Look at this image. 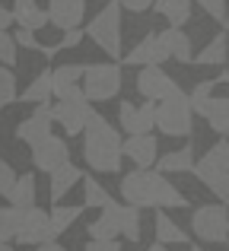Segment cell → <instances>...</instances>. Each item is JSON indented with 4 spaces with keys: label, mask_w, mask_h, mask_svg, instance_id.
Segmentation results:
<instances>
[{
    "label": "cell",
    "mask_w": 229,
    "mask_h": 251,
    "mask_svg": "<svg viewBox=\"0 0 229 251\" xmlns=\"http://www.w3.org/2000/svg\"><path fill=\"white\" fill-rule=\"evenodd\" d=\"M121 197L124 203L137 210H181L188 207V201L181 197V191L169 181L166 175L150 169H134L121 178Z\"/></svg>",
    "instance_id": "1"
},
{
    "label": "cell",
    "mask_w": 229,
    "mask_h": 251,
    "mask_svg": "<svg viewBox=\"0 0 229 251\" xmlns=\"http://www.w3.org/2000/svg\"><path fill=\"white\" fill-rule=\"evenodd\" d=\"M121 134L108 124V118H102L99 111H89V121L83 127V159L89 162V169L105 172V175L121 172Z\"/></svg>",
    "instance_id": "2"
},
{
    "label": "cell",
    "mask_w": 229,
    "mask_h": 251,
    "mask_svg": "<svg viewBox=\"0 0 229 251\" xmlns=\"http://www.w3.org/2000/svg\"><path fill=\"white\" fill-rule=\"evenodd\" d=\"M194 111H191V99L188 92H181L175 86L162 102H156V127L166 137H188L194 127Z\"/></svg>",
    "instance_id": "3"
},
{
    "label": "cell",
    "mask_w": 229,
    "mask_h": 251,
    "mask_svg": "<svg viewBox=\"0 0 229 251\" xmlns=\"http://www.w3.org/2000/svg\"><path fill=\"white\" fill-rule=\"evenodd\" d=\"M89 111L93 108H89V99H86V92H83V86L64 89L61 96H57V105H51V118L64 127L67 137L83 134V127H86V121H89Z\"/></svg>",
    "instance_id": "4"
},
{
    "label": "cell",
    "mask_w": 229,
    "mask_h": 251,
    "mask_svg": "<svg viewBox=\"0 0 229 251\" xmlns=\"http://www.w3.org/2000/svg\"><path fill=\"white\" fill-rule=\"evenodd\" d=\"M89 38L105 51L108 57H121V3H105L93 19H89L86 29Z\"/></svg>",
    "instance_id": "5"
},
{
    "label": "cell",
    "mask_w": 229,
    "mask_h": 251,
    "mask_svg": "<svg viewBox=\"0 0 229 251\" xmlns=\"http://www.w3.org/2000/svg\"><path fill=\"white\" fill-rule=\"evenodd\" d=\"M83 92L89 102H108L121 92V67L118 64H89L83 70Z\"/></svg>",
    "instance_id": "6"
},
{
    "label": "cell",
    "mask_w": 229,
    "mask_h": 251,
    "mask_svg": "<svg viewBox=\"0 0 229 251\" xmlns=\"http://www.w3.org/2000/svg\"><path fill=\"white\" fill-rule=\"evenodd\" d=\"M191 232L201 242H226L229 239V213L223 203H204L191 213Z\"/></svg>",
    "instance_id": "7"
},
{
    "label": "cell",
    "mask_w": 229,
    "mask_h": 251,
    "mask_svg": "<svg viewBox=\"0 0 229 251\" xmlns=\"http://www.w3.org/2000/svg\"><path fill=\"white\" fill-rule=\"evenodd\" d=\"M54 239H57V229L51 223V213H45L42 207L23 210V226L16 232L19 245H45V242H54Z\"/></svg>",
    "instance_id": "8"
},
{
    "label": "cell",
    "mask_w": 229,
    "mask_h": 251,
    "mask_svg": "<svg viewBox=\"0 0 229 251\" xmlns=\"http://www.w3.org/2000/svg\"><path fill=\"white\" fill-rule=\"evenodd\" d=\"M118 121H121L124 130H127V137L150 134V130L156 127V102H143V105L121 102V108H118Z\"/></svg>",
    "instance_id": "9"
},
{
    "label": "cell",
    "mask_w": 229,
    "mask_h": 251,
    "mask_svg": "<svg viewBox=\"0 0 229 251\" xmlns=\"http://www.w3.org/2000/svg\"><path fill=\"white\" fill-rule=\"evenodd\" d=\"M64 162H70V147L64 143V137H45L42 143H35L32 147V166H35L38 172H54V169H61Z\"/></svg>",
    "instance_id": "10"
},
{
    "label": "cell",
    "mask_w": 229,
    "mask_h": 251,
    "mask_svg": "<svg viewBox=\"0 0 229 251\" xmlns=\"http://www.w3.org/2000/svg\"><path fill=\"white\" fill-rule=\"evenodd\" d=\"M172 89H175V80L159 67V64L140 67V74H137V92H140L147 102H162Z\"/></svg>",
    "instance_id": "11"
},
{
    "label": "cell",
    "mask_w": 229,
    "mask_h": 251,
    "mask_svg": "<svg viewBox=\"0 0 229 251\" xmlns=\"http://www.w3.org/2000/svg\"><path fill=\"white\" fill-rule=\"evenodd\" d=\"M51 124H54V118H51V105H38L29 118H23V121H19L16 140L35 147V143H42L45 137H51Z\"/></svg>",
    "instance_id": "12"
},
{
    "label": "cell",
    "mask_w": 229,
    "mask_h": 251,
    "mask_svg": "<svg viewBox=\"0 0 229 251\" xmlns=\"http://www.w3.org/2000/svg\"><path fill=\"white\" fill-rule=\"evenodd\" d=\"M124 159H130L137 169H153L156 159H159V143H156L153 134H140V137H127L121 143Z\"/></svg>",
    "instance_id": "13"
},
{
    "label": "cell",
    "mask_w": 229,
    "mask_h": 251,
    "mask_svg": "<svg viewBox=\"0 0 229 251\" xmlns=\"http://www.w3.org/2000/svg\"><path fill=\"white\" fill-rule=\"evenodd\" d=\"M86 16V0H48V19L57 29H80Z\"/></svg>",
    "instance_id": "14"
},
{
    "label": "cell",
    "mask_w": 229,
    "mask_h": 251,
    "mask_svg": "<svg viewBox=\"0 0 229 251\" xmlns=\"http://www.w3.org/2000/svg\"><path fill=\"white\" fill-rule=\"evenodd\" d=\"M194 175H198V181L204 184L210 194L220 197L223 207H229V172L226 169H220V166H213V162L201 159L198 166H194Z\"/></svg>",
    "instance_id": "15"
},
{
    "label": "cell",
    "mask_w": 229,
    "mask_h": 251,
    "mask_svg": "<svg viewBox=\"0 0 229 251\" xmlns=\"http://www.w3.org/2000/svg\"><path fill=\"white\" fill-rule=\"evenodd\" d=\"M169 57V51L162 48V42H159V35H147V38H140V42L134 45V48L127 51V57H124V64H130V67H150V64H162Z\"/></svg>",
    "instance_id": "16"
},
{
    "label": "cell",
    "mask_w": 229,
    "mask_h": 251,
    "mask_svg": "<svg viewBox=\"0 0 229 251\" xmlns=\"http://www.w3.org/2000/svg\"><path fill=\"white\" fill-rule=\"evenodd\" d=\"M118 232H121V203L112 201V203H105V207H102L99 220L89 223V239L108 242V239H115Z\"/></svg>",
    "instance_id": "17"
},
{
    "label": "cell",
    "mask_w": 229,
    "mask_h": 251,
    "mask_svg": "<svg viewBox=\"0 0 229 251\" xmlns=\"http://www.w3.org/2000/svg\"><path fill=\"white\" fill-rule=\"evenodd\" d=\"M13 23H19V29L38 32V29H45L51 19H48V10L38 6V0H13Z\"/></svg>",
    "instance_id": "18"
},
{
    "label": "cell",
    "mask_w": 229,
    "mask_h": 251,
    "mask_svg": "<svg viewBox=\"0 0 229 251\" xmlns=\"http://www.w3.org/2000/svg\"><path fill=\"white\" fill-rule=\"evenodd\" d=\"M83 181V169L80 166H74V162H64L61 169H54L51 172V201L54 203H61L64 197L74 191V184H80Z\"/></svg>",
    "instance_id": "19"
},
{
    "label": "cell",
    "mask_w": 229,
    "mask_h": 251,
    "mask_svg": "<svg viewBox=\"0 0 229 251\" xmlns=\"http://www.w3.org/2000/svg\"><path fill=\"white\" fill-rule=\"evenodd\" d=\"M156 35H159L162 48L169 51V57H175V61H181V64H191L194 61V54H191V38H188L181 29L169 25L166 32H156Z\"/></svg>",
    "instance_id": "20"
},
{
    "label": "cell",
    "mask_w": 229,
    "mask_h": 251,
    "mask_svg": "<svg viewBox=\"0 0 229 251\" xmlns=\"http://www.w3.org/2000/svg\"><path fill=\"white\" fill-rule=\"evenodd\" d=\"M153 223H156L153 229H156V242H159V245H185V242H188V232L175 220H169L166 210H156Z\"/></svg>",
    "instance_id": "21"
},
{
    "label": "cell",
    "mask_w": 229,
    "mask_h": 251,
    "mask_svg": "<svg viewBox=\"0 0 229 251\" xmlns=\"http://www.w3.org/2000/svg\"><path fill=\"white\" fill-rule=\"evenodd\" d=\"M194 153H191V147H181V150H172V153H166V156H159L156 159V172L159 175H166V172H194Z\"/></svg>",
    "instance_id": "22"
},
{
    "label": "cell",
    "mask_w": 229,
    "mask_h": 251,
    "mask_svg": "<svg viewBox=\"0 0 229 251\" xmlns=\"http://www.w3.org/2000/svg\"><path fill=\"white\" fill-rule=\"evenodd\" d=\"M6 201H10V207H16V210H32L35 207V175H29V172L19 175Z\"/></svg>",
    "instance_id": "23"
},
{
    "label": "cell",
    "mask_w": 229,
    "mask_h": 251,
    "mask_svg": "<svg viewBox=\"0 0 229 251\" xmlns=\"http://www.w3.org/2000/svg\"><path fill=\"white\" fill-rule=\"evenodd\" d=\"M204 118L217 134L229 137V96H213L210 105H207V111H204Z\"/></svg>",
    "instance_id": "24"
},
{
    "label": "cell",
    "mask_w": 229,
    "mask_h": 251,
    "mask_svg": "<svg viewBox=\"0 0 229 251\" xmlns=\"http://www.w3.org/2000/svg\"><path fill=\"white\" fill-rule=\"evenodd\" d=\"M83 64H61V67L51 70V89H54V96H61L64 89H70V86H80L83 80Z\"/></svg>",
    "instance_id": "25"
},
{
    "label": "cell",
    "mask_w": 229,
    "mask_h": 251,
    "mask_svg": "<svg viewBox=\"0 0 229 251\" xmlns=\"http://www.w3.org/2000/svg\"><path fill=\"white\" fill-rule=\"evenodd\" d=\"M226 54H229V42H226L223 32H220L217 38H210V42L204 45V51L194 57V64H201V67H217V64H226Z\"/></svg>",
    "instance_id": "26"
},
{
    "label": "cell",
    "mask_w": 229,
    "mask_h": 251,
    "mask_svg": "<svg viewBox=\"0 0 229 251\" xmlns=\"http://www.w3.org/2000/svg\"><path fill=\"white\" fill-rule=\"evenodd\" d=\"M153 6L175 25V29H181V25L191 19V0H156Z\"/></svg>",
    "instance_id": "27"
},
{
    "label": "cell",
    "mask_w": 229,
    "mask_h": 251,
    "mask_svg": "<svg viewBox=\"0 0 229 251\" xmlns=\"http://www.w3.org/2000/svg\"><path fill=\"white\" fill-rule=\"evenodd\" d=\"M51 96H54V89H51V74L45 70V74H38L35 80L25 86V92L19 99H23V102H32V105H48Z\"/></svg>",
    "instance_id": "28"
},
{
    "label": "cell",
    "mask_w": 229,
    "mask_h": 251,
    "mask_svg": "<svg viewBox=\"0 0 229 251\" xmlns=\"http://www.w3.org/2000/svg\"><path fill=\"white\" fill-rule=\"evenodd\" d=\"M105 203H112V194H108L96 178L83 175V207H99L102 210Z\"/></svg>",
    "instance_id": "29"
},
{
    "label": "cell",
    "mask_w": 229,
    "mask_h": 251,
    "mask_svg": "<svg viewBox=\"0 0 229 251\" xmlns=\"http://www.w3.org/2000/svg\"><path fill=\"white\" fill-rule=\"evenodd\" d=\"M19 226H23V210L0 207V242H16Z\"/></svg>",
    "instance_id": "30"
},
{
    "label": "cell",
    "mask_w": 229,
    "mask_h": 251,
    "mask_svg": "<svg viewBox=\"0 0 229 251\" xmlns=\"http://www.w3.org/2000/svg\"><path fill=\"white\" fill-rule=\"evenodd\" d=\"M213 89H217V80H204V83H198L191 89V111L194 115H201L204 118V111H207V105H210V99H213Z\"/></svg>",
    "instance_id": "31"
},
{
    "label": "cell",
    "mask_w": 229,
    "mask_h": 251,
    "mask_svg": "<svg viewBox=\"0 0 229 251\" xmlns=\"http://www.w3.org/2000/svg\"><path fill=\"white\" fill-rule=\"evenodd\" d=\"M83 207H67V203H54V210H51V223H54L57 235L64 232V229H70L76 220H80Z\"/></svg>",
    "instance_id": "32"
},
{
    "label": "cell",
    "mask_w": 229,
    "mask_h": 251,
    "mask_svg": "<svg viewBox=\"0 0 229 251\" xmlns=\"http://www.w3.org/2000/svg\"><path fill=\"white\" fill-rule=\"evenodd\" d=\"M121 235L130 242L140 239V210L130 207V203H124L121 207Z\"/></svg>",
    "instance_id": "33"
},
{
    "label": "cell",
    "mask_w": 229,
    "mask_h": 251,
    "mask_svg": "<svg viewBox=\"0 0 229 251\" xmlns=\"http://www.w3.org/2000/svg\"><path fill=\"white\" fill-rule=\"evenodd\" d=\"M19 92H16V74H13V67H3L0 64V108L10 102H16Z\"/></svg>",
    "instance_id": "34"
},
{
    "label": "cell",
    "mask_w": 229,
    "mask_h": 251,
    "mask_svg": "<svg viewBox=\"0 0 229 251\" xmlns=\"http://www.w3.org/2000/svg\"><path fill=\"white\" fill-rule=\"evenodd\" d=\"M204 159L229 172V137H226V140H220L217 147H210V150H207V156H204Z\"/></svg>",
    "instance_id": "35"
},
{
    "label": "cell",
    "mask_w": 229,
    "mask_h": 251,
    "mask_svg": "<svg viewBox=\"0 0 229 251\" xmlns=\"http://www.w3.org/2000/svg\"><path fill=\"white\" fill-rule=\"evenodd\" d=\"M0 64H3V67H13V64H16V42H13L10 32H0Z\"/></svg>",
    "instance_id": "36"
},
{
    "label": "cell",
    "mask_w": 229,
    "mask_h": 251,
    "mask_svg": "<svg viewBox=\"0 0 229 251\" xmlns=\"http://www.w3.org/2000/svg\"><path fill=\"white\" fill-rule=\"evenodd\" d=\"M16 172H13V166L6 159H0V194L3 197H10V191H13V184H16Z\"/></svg>",
    "instance_id": "37"
},
{
    "label": "cell",
    "mask_w": 229,
    "mask_h": 251,
    "mask_svg": "<svg viewBox=\"0 0 229 251\" xmlns=\"http://www.w3.org/2000/svg\"><path fill=\"white\" fill-rule=\"evenodd\" d=\"M198 6L207 16H213L217 23H226V0H198Z\"/></svg>",
    "instance_id": "38"
},
{
    "label": "cell",
    "mask_w": 229,
    "mask_h": 251,
    "mask_svg": "<svg viewBox=\"0 0 229 251\" xmlns=\"http://www.w3.org/2000/svg\"><path fill=\"white\" fill-rule=\"evenodd\" d=\"M13 42H16V48H32V51H42V45H38L35 32H29V29L13 32Z\"/></svg>",
    "instance_id": "39"
},
{
    "label": "cell",
    "mask_w": 229,
    "mask_h": 251,
    "mask_svg": "<svg viewBox=\"0 0 229 251\" xmlns=\"http://www.w3.org/2000/svg\"><path fill=\"white\" fill-rule=\"evenodd\" d=\"M83 35H86L83 29H67V32H64V38L54 45V48H57V51H61V48H76V45L83 42Z\"/></svg>",
    "instance_id": "40"
},
{
    "label": "cell",
    "mask_w": 229,
    "mask_h": 251,
    "mask_svg": "<svg viewBox=\"0 0 229 251\" xmlns=\"http://www.w3.org/2000/svg\"><path fill=\"white\" fill-rule=\"evenodd\" d=\"M121 3V10H130V13H147L150 6L156 3V0H118Z\"/></svg>",
    "instance_id": "41"
},
{
    "label": "cell",
    "mask_w": 229,
    "mask_h": 251,
    "mask_svg": "<svg viewBox=\"0 0 229 251\" xmlns=\"http://www.w3.org/2000/svg\"><path fill=\"white\" fill-rule=\"evenodd\" d=\"M86 251H121V245H118V239H108V242H96V239H89Z\"/></svg>",
    "instance_id": "42"
},
{
    "label": "cell",
    "mask_w": 229,
    "mask_h": 251,
    "mask_svg": "<svg viewBox=\"0 0 229 251\" xmlns=\"http://www.w3.org/2000/svg\"><path fill=\"white\" fill-rule=\"evenodd\" d=\"M13 25V10H6L3 3H0V32H6Z\"/></svg>",
    "instance_id": "43"
},
{
    "label": "cell",
    "mask_w": 229,
    "mask_h": 251,
    "mask_svg": "<svg viewBox=\"0 0 229 251\" xmlns=\"http://www.w3.org/2000/svg\"><path fill=\"white\" fill-rule=\"evenodd\" d=\"M35 251H67V248L57 245V242H45V245H35Z\"/></svg>",
    "instance_id": "44"
},
{
    "label": "cell",
    "mask_w": 229,
    "mask_h": 251,
    "mask_svg": "<svg viewBox=\"0 0 229 251\" xmlns=\"http://www.w3.org/2000/svg\"><path fill=\"white\" fill-rule=\"evenodd\" d=\"M0 251H16V248H13L10 242H0Z\"/></svg>",
    "instance_id": "45"
},
{
    "label": "cell",
    "mask_w": 229,
    "mask_h": 251,
    "mask_svg": "<svg viewBox=\"0 0 229 251\" xmlns=\"http://www.w3.org/2000/svg\"><path fill=\"white\" fill-rule=\"evenodd\" d=\"M147 251H169V248H166V245H159V242H156V245H153V248H147Z\"/></svg>",
    "instance_id": "46"
},
{
    "label": "cell",
    "mask_w": 229,
    "mask_h": 251,
    "mask_svg": "<svg viewBox=\"0 0 229 251\" xmlns=\"http://www.w3.org/2000/svg\"><path fill=\"white\" fill-rule=\"evenodd\" d=\"M191 251H204V248H201V245H191Z\"/></svg>",
    "instance_id": "47"
},
{
    "label": "cell",
    "mask_w": 229,
    "mask_h": 251,
    "mask_svg": "<svg viewBox=\"0 0 229 251\" xmlns=\"http://www.w3.org/2000/svg\"><path fill=\"white\" fill-rule=\"evenodd\" d=\"M226 32H229V13H226Z\"/></svg>",
    "instance_id": "48"
}]
</instances>
